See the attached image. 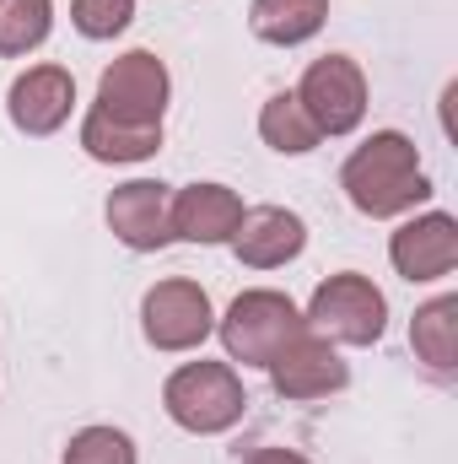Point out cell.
Here are the masks:
<instances>
[{"label": "cell", "mask_w": 458, "mask_h": 464, "mask_svg": "<svg viewBox=\"0 0 458 464\" xmlns=\"http://www.w3.org/2000/svg\"><path fill=\"white\" fill-rule=\"evenodd\" d=\"M324 22H329V0H253L248 5L253 38H264L275 49H297V44L319 38Z\"/></svg>", "instance_id": "cell-15"}, {"label": "cell", "mask_w": 458, "mask_h": 464, "mask_svg": "<svg viewBox=\"0 0 458 464\" xmlns=\"http://www.w3.org/2000/svg\"><path fill=\"white\" fill-rule=\"evenodd\" d=\"M297 103L308 109L319 135H350L367 119V76L350 54H324L302 71Z\"/></svg>", "instance_id": "cell-7"}, {"label": "cell", "mask_w": 458, "mask_h": 464, "mask_svg": "<svg viewBox=\"0 0 458 464\" xmlns=\"http://www.w3.org/2000/svg\"><path fill=\"white\" fill-rule=\"evenodd\" d=\"M71 22H76L81 38L103 44V38H119L135 22V0H71Z\"/></svg>", "instance_id": "cell-20"}, {"label": "cell", "mask_w": 458, "mask_h": 464, "mask_svg": "<svg viewBox=\"0 0 458 464\" xmlns=\"http://www.w3.org/2000/svg\"><path fill=\"white\" fill-rule=\"evenodd\" d=\"M259 135H264V146H275L281 157H308L324 135L313 130V119L308 109L297 103V92H275L264 109H259Z\"/></svg>", "instance_id": "cell-17"}, {"label": "cell", "mask_w": 458, "mask_h": 464, "mask_svg": "<svg viewBox=\"0 0 458 464\" xmlns=\"http://www.w3.org/2000/svg\"><path fill=\"white\" fill-rule=\"evenodd\" d=\"M302 324L313 335H324L329 346H377L388 330V297L372 286V276L340 270L329 281H319V292L308 297Z\"/></svg>", "instance_id": "cell-3"}, {"label": "cell", "mask_w": 458, "mask_h": 464, "mask_svg": "<svg viewBox=\"0 0 458 464\" xmlns=\"http://www.w3.org/2000/svg\"><path fill=\"white\" fill-rule=\"evenodd\" d=\"M54 27V0H0V60L33 54Z\"/></svg>", "instance_id": "cell-18"}, {"label": "cell", "mask_w": 458, "mask_h": 464, "mask_svg": "<svg viewBox=\"0 0 458 464\" xmlns=\"http://www.w3.org/2000/svg\"><path fill=\"white\" fill-rule=\"evenodd\" d=\"M340 189H345V200H350L361 217H372V222L405 217V211H415V206L432 200V179H426V168H421V151H415V140L399 135V130H377V135H367V140L345 157Z\"/></svg>", "instance_id": "cell-1"}, {"label": "cell", "mask_w": 458, "mask_h": 464, "mask_svg": "<svg viewBox=\"0 0 458 464\" xmlns=\"http://www.w3.org/2000/svg\"><path fill=\"white\" fill-rule=\"evenodd\" d=\"M264 372H270V389L281 400H297V405L329 400V394H340L345 383H350V367L340 362V351L329 346L324 335H313V330H302L297 341H286L270 356Z\"/></svg>", "instance_id": "cell-8"}, {"label": "cell", "mask_w": 458, "mask_h": 464, "mask_svg": "<svg viewBox=\"0 0 458 464\" xmlns=\"http://www.w3.org/2000/svg\"><path fill=\"white\" fill-rule=\"evenodd\" d=\"M140 330L157 351H195L211 341L216 330V308L205 297L200 281L189 276H167L140 297Z\"/></svg>", "instance_id": "cell-6"}, {"label": "cell", "mask_w": 458, "mask_h": 464, "mask_svg": "<svg viewBox=\"0 0 458 464\" xmlns=\"http://www.w3.org/2000/svg\"><path fill=\"white\" fill-rule=\"evenodd\" d=\"M388 259L405 281L426 286V281H443L458 270V222L448 211H426V217H410L405 227L388 237Z\"/></svg>", "instance_id": "cell-10"}, {"label": "cell", "mask_w": 458, "mask_h": 464, "mask_svg": "<svg viewBox=\"0 0 458 464\" xmlns=\"http://www.w3.org/2000/svg\"><path fill=\"white\" fill-rule=\"evenodd\" d=\"M162 411L173 416V427L195 432V438H216L232 432L248 411V389L227 362H184L167 383H162Z\"/></svg>", "instance_id": "cell-2"}, {"label": "cell", "mask_w": 458, "mask_h": 464, "mask_svg": "<svg viewBox=\"0 0 458 464\" xmlns=\"http://www.w3.org/2000/svg\"><path fill=\"white\" fill-rule=\"evenodd\" d=\"M410 351L426 367V378H437V383H453L458 378V297L453 292H443L426 308H415V319H410Z\"/></svg>", "instance_id": "cell-14"}, {"label": "cell", "mask_w": 458, "mask_h": 464, "mask_svg": "<svg viewBox=\"0 0 458 464\" xmlns=\"http://www.w3.org/2000/svg\"><path fill=\"white\" fill-rule=\"evenodd\" d=\"M167 65L151 54V49H129L119 54L114 65L98 76V114L119 119V124H140V130H162V114H167Z\"/></svg>", "instance_id": "cell-5"}, {"label": "cell", "mask_w": 458, "mask_h": 464, "mask_svg": "<svg viewBox=\"0 0 458 464\" xmlns=\"http://www.w3.org/2000/svg\"><path fill=\"white\" fill-rule=\"evenodd\" d=\"M81 146L92 162H146L151 151H162V130H140V124H119L109 114H92L81 119Z\"/></svg>", "instance_id": "cell-16"}, {"label": "cell", "mask_w": 458, "mask_h": 464, "mask_svg": "<svg viewBox=\"0 0 458 464\" xmlns=\"http://www.w3.org/2000/svg\"><path fill=\"white\" fill-rule=\"evenodd\" d=\"M308 248V222L286 206H253L243 211V222L232 232V254L248 270H281Z\"/></svg>", "instance_id": "cell-12"}, {"label": "cell", "mask_w": 458, "mask_h": 464, "mask_svg": "<svg viewBox=\"0 0 458 464\" xmlns=\"http://www.w3.org/2000/svg\"><path fill=\"white\" fill-rule=\"evenodd\" d=\"M65 464H135V443L119 427H81L65 443Z\"/></svg>", "instance_id": "cell-19"}, {"label": "cell", "mask_w": 458, "mask_h": 464, "mask_svg": "<svg viewBox=\"0 0 458 464\" xmlns=\"http://www.w3.org/2000/svg\"><path fill=\"white\" fill-rule=\"evenodd\" d=\"M243 200L232 195L227 184H189L173 195V237L184 243H232V232L243 222Z\"/></svg>", "instance_id": "cell-13"}, {"label": "cell", "mask_w": 458, "mask_h": 464, "mask_svg": "<svg viewBox=\"0 0 458 464\" xmlns=\"http://www.w3.org/2000/svg\"><path fill=\"white\" fill-rule=\"evenodd\" d=\"M243 464H313L308 454H297V449H253Z\"/></svg>", "instance_id": "cell-21"}, {"label": "cell", "mask_w": 458, "mask_h": 464, "mask_svg": "<svg viewBox=\"0 0 458 464\" xmlns=\"http://www.w3.org/2000/svg\"><path fill=\"white\" fill-rule=\"evenodd\" d=\"M103 217H109V232L135 254H157V248L173 243V195L157 179L119 184L109 195V206H103Z\"/></svg>", "instance_id": "cell-9"}, {"label": "cell", "mask_w": 458, "mask_h": 464, "mask_svg": "<svg viewBox=\"0 0 458 464\" xmlns=\"http://www.w3.org/2000/svg\"><path fill=\"white\" fill-rule=\"evenodd\" d=\"M71 109H76V76L65 65H27L5 92V114L22 135H54Z\"/></svg>", "instance_id": "cell-11"}, {"label": "cell", "mask_w": 458, "mask_h": 464, "mask_svg": "<svg viewBox=\"0 0 458 464\" xmlns=\"http://www.w3.org/2000/svg\"><path fill=\"white\" fill-rule=\"evenodd\" d=\"M308 324H302V308L286 297V292H270V286H253V292H237L232 308L216 319V335L227 346L232 362L243 367H270V356L297 341Z\"/></svg>", "instance_id": "cell-4"}]
</instances>
